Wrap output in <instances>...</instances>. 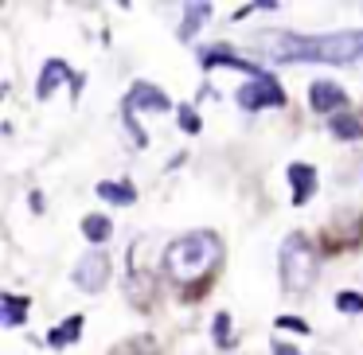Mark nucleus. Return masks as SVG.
Instances as JSON below:
<instances>
[{
  "label": "nucleus",
  "mask_w": 363,
  "mask_h": 355,
  "mask_svg": "<svg viewBox=\"0 0 363 355\" xmlns=\"http://www.w3.org/2000/svg\"><path fill=\"white\" fill-rule=\"evenodd\" d=\"M274 355H301V351L289 347V344H281V339H274Z\"/></svg>",
  "instance_id": "21"
},
{
  "label": "nucleus",
  "mask_w": 363,
  "mask_h": 355,
  "mask_svg": "<svg viewBox=\"0 0 363 355\" xmlns=\"http://www.w3.org/2000/svg\"><path fill=\"white\" fill-rule=\"evenodd\" d=\"M277 324H281V328H293V332H308V324L297 320V316H277Z\"/></svg>",
  "instance_id": "20"
},
{
  "label": "nucleus",
  "mask_w": 363,
  "mask_h": 355,
  "mask_svg": "<svg viewBox=\"0 0 363 355\" xmlns=\"http://www.w3.org/2000/svg\"><path fill=\"white\" fill-rule=\"evenodd\" d=\"M180 125L191 129V133L199 129V118H196V110H191V106H184V110H180Z\"/></svg>",
  "instance_id": "19"
},
{
  "label": "nucleus",
  "mask_w": 363,
  "mask_h": 355,
  "mask_svg": "<svg viewBox=\"0 0 363 355\" xmlns=\"http://www.w3.org/2000/svg\"><path fill=\"white\" fill-rule=\"evenodd\" d=\"M235 102L242 106V110H266V106H285V90L281 82L274 79V74H250V82L246 86H238Z\"/></svg>",
  "instance_id": "5"
},
{
  "label": "nucleus",
  "mask_w": 363,
  "mask_h": 355,
  "mask_svg": "<svg viewBox=\"0 0 363 355\" xmlns=\"http://www.w3.org/2000/svg\"><path fill=\"white\" fill-rule=\"evenodd\" d=\"M106 281H110V258L98 250H90L86 258L74 266V285H79L82 293H102Z\"/></svg>",
  "instance_id": "6"
},
{
  "label": "nucleus",
  "mask_w": 363,
  "mask_h": 355,
  "mask_svg": "<svg viewBox=\"0 0 363 355\" xmlns=\"http://www.w3.org/2000/svg\"><path fill=\"white\" fill-rule=\"evenodd\" d=\"M336 308H340V312H359V308H363V297H355V293H340V297H336Z\"/></svg>",
  "instance_id": "18"
},
{
  "label": "nucleus",
  "mask_w": 363,
  "mask_h": 355,
  "mask_svg": "<svg viewBox=\"0 0 363 355\" xmlns=\"http://www.w3.org/2000/svg\"><path fill=\"white\" fill-rule=\"evenodd\" d=\"M98 196L110 199V203H133L137 191H133V184H113V180H102V184H98Z\"/></svg>",
  "instance_id": "14"
},
{
  "label": "nucleus",
  "mask_w": 363,
  "mask_h": 355,
  "mask_svg": "<svg viewBox=\"0 0 363 355\" xmlns=\"http://www.w3.org/2000/svg\"><path fill=\"white\" fill-rule=\"evenodd\" d=\"M266 63H363V32H328V35H297V32H258L254 40Z\"/></svg>",
  "instance_id": "1"
},
{
  "label": "nucleus",
  "mask_w": 363,
  "mask_h": 355,
  "mask_svg": "<svg viewBox=\"0 0 363 355\" xmlns=\"http://www.w3.org/2000/svg\"><path fill=\"white\" fill-rule=\"evenodd\" d=\"M332 133H336L340 141H359V137H363V121L355 118V113H336V118H332Z\"/></svg>",
  "instance_id": "12"
},
{
  "label": "nucleus",
  "mask_w": 363,
  "mask_h": 355,
  "mask_svg": "<svg viewBox=\"0 0 363 355\" xmlns=\"http://www.w3.org/2000/svg\"><path fill=\"white\" fill-rule=\"evenodd\" d=\"M28 305H32L28 297H16V293H0V312H4V324H9V328H20V324H24Z\"/></svg>",
  "instance_id": "10"
},
{
  "label": "nucleus",
  "mask_w": 363,
  "mask_h": 355,
  "mask_svg": "<svg viewBox=\"0 0 363 355\" xmlns=\"http://www.w3.org/2000/svg\"><path fill=\"white\" fill-rule=\"evenodd\" d=\"M67 79H71V67H67L63 59H51V63L43 67V79H40V86H35V98L48 102V98L55 94V86H59V82H67Z\"/></svg>",
  "instance_id": "9"
},
{
  "label": "nucleus",
  "mask_w": 363,
  "mask_h": 355,
  "mask_svg": "<svg viewBox=\"0 0 363 355\" xmlns=\"http://www.w3.org/2000/svg\"><path fill=\"white\" fill-rule=\"evenodd\" d=\"M316 281V254L305 235H289L281 242V285L289 297H305Z\"/></svg>",
  "instance_id": "3"
},
{
  "label": "nucleus",
  "mask_w": 363,
  "mask_h": 355,
  "mask_svg": "<svg viewBox=\"0 0 363 355\" xmlns=\"http://www.w3.org/2000/svg\"><path fill=\"white\" fill-rule=\"evenodd\" d=\"M215 344H223V347H230V344H235V336H230V316L227 312H219V316H215Z\"/></svg>",
  "instance_id": "17"
},
{
  "label": "nucleus",
  "mask_w": 363,
  "mask_h": 355,
  "mask_svg": "<svg viewBox=\"0 0 363 355\" xmlns=\"http://www.w3.org/2000/svg\"><path fill=\"white\" fill-rule=\"evenodd\" d=\"M207 16H211V4H188V9H184V20H180V32H176V35L188 43L191 35L199 32V24H203Z\"/></svg>",
  "instance_id": "11"
},
{
  "label": "nucleus",
  "mask_w": 363,
  "mask_h": 355,
  "mask_svg": "<svg viewBox=\"0 0 363 355\" xmlns=\"http://www.w3.org/2000/svg\"><path fill=\"white\" fill-rule=\"evenodd\" d=\"M82 235H86L90 242H106V238H110V219H106V215H86V219H82Z\"/></svg>",
  "instance_id": "15"
},
{
  "label": "nucleus",
  "mask_w": 363,
  "mask_h": 355,
  "mask_svg": "<svg viewBox=\"0 0 363 355\" xmlns=\"http://www.w3.org/2000/svg\"><path fill=\"white\" fill-rule=\"evenodd\" d=\"M289 184H293V203H305L308 196L316 191V168L308 164H289Z\"/></svg>",
  "instance_id": "8"
},
{
  "label": "nucleus",
  "mask_w": 363,
  "mask_h": 355,
  "mask_svg": "<svg viewBox=\"0 0 363 355\" xmlns=\"http://www.w3.org/2000/svg\"><path fill=\"white\" fill-rule=\"evenodd\" d=\"M141 110H149V113H164V110H172V102H168V94L160 86H152V82H133V90L125 94V102H121V118H125V125H129V137H133V145L137 149H145V129H141V121H137V113Z\"/></svg>",
  "instance_id": "4"
},
{
  "label": "nucleus",
  "mask_w": 363,
  "mask_h": 355,
  "mask_svg": "<svg viewBox=\"0 0 363 355\" xmlns=\"http://www.w3.org/2000/svg\"><path fill=\"white\" fill-rule=\"evenodd\" d=\"M219 258H223L219 235H211V230H191V235L168 242L164 269H168V277H172V281L196 285V281H203V277L219 266Z\"/></svg>",
  "instance_id": "2"
},
{
  "label": "nucleus",
  "mask_w": 363,
  "mask_h": 355,
  "mask_svg": "<svg viewBox=\"0 0 363 355\" xmlns=\"http://www.w3.org/2000/svg\"><path fill=\"white\" fill-rule=\"evenodd\" d=\"M79 332H82V316H71V320H63L55 332H51L48 344L51 347H67V344H74V339H79Z\"/></svg>",
  "instance_id": "13"
},
{
  "label": "nucleus",
  "mask_w": 363,
  "mask_h": 355,
  "mask_svg": "<svg viewBox=\"0 0 363 355\" xmlns=\"http://www.w3.org/2000/svg\"><path fill=\"white\" fill-rule=\"evenodd\" d=\"M113 355H157V344H152L149 336H137V339H129V344H121Z\"/></svg>",
  "instance_id": "16"
},
{
  "label": "nucleus",
  "mask_w": 363,
  "mask_h": 355,
  "mask_svg": "<svg viewBox=\"0 0 363 355\" xmlns=\"http://www.w3.org/2000/svg\"><path fill=\"white\" fill-rule=\"evenodd\" d=\"M308 106H313L316 113H336V110L347 113V94L336 82H313V86H308Z\"/></svg>",
  "instance_id": "7"
}]
</instances>
